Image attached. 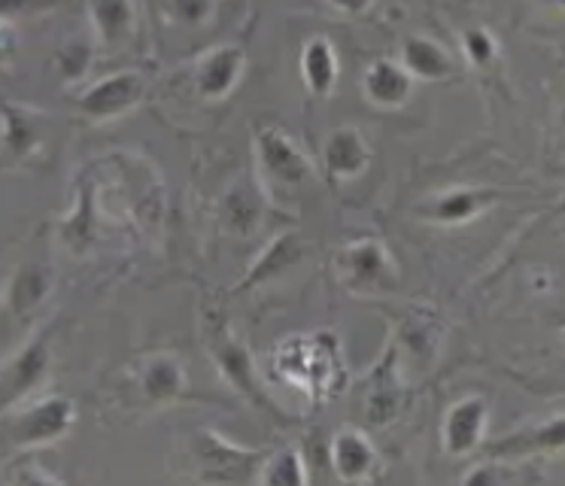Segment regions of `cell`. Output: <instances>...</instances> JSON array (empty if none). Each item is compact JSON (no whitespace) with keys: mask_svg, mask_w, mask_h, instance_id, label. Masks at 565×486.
Masks as SVG:
<instances>
[{"mask_svg":"<svg viewBox=\"0 0 565 486\" xmlns=\"http://www.w3.org/2000/svg\"><path fill=\"white\" fill-rule=\"evenodd\" d=\"M329 465L338 480L362 484V480L374 477L377 465H381V453L369 432H362L356 425H344L329 441Z\"/></svg>","mask_w":565,"mask_h":486,"instance_id":"ba28073f","label":"cell"},{"mask_svg":"<svg viewBox=\"0 0 565 486\" xmlns=\"http://www.w3.org/2000/svg\"><path fill=\"white\" fill-rule=\"evenodd\" d=\"M220 0H161L164 19L180 28H207L216 19Z\"/></svg>","mask_w":565,"mask_h":486,"instance_id":"484cf974","label":"cell"},{"mask_svg":"<svg viewBox=\"0 0 565 486\" xmlns=\"http://www.w3.org/2000/svg\"><path fill=\"white\" fill-rule=\"evenodd\" d=\"M268 453L246 450L234 444L216 429H195L189 441V459L195 465V474L210 484H234V480H256L258 468Z\"/></svg>","mask_w":565,"mask_h":486,"instance_id":"7a4b0ae2","label":"cell"},{"mask_svg":"<svg viewBox=\"0 0 565 486\" xmlns=\"http://www.w3.org/2000/svg\"><path fill=\"white\" fill-rule=\"evenodd\" d=\"M52 289V267L31 262V265L15 267L13 279L7 286V304L15 316H25L31 310H38L43 298Z\"/></svg>","mask_w":565,"mask_h":486,"instance_id":"603a6c76","label":"cell"},{"mask_svg":"<svg viewBox=\"0 0 565 486\" xmlns=\"http://www.w3.org/2000/svg\"><path fill=\"white\" fill-rule=\"evenodd\" d=\"M308 480V459H305V453L298 447H282L268 453L256 477V484L265 486H305Z\"/></svg>","mask_w":565,"mask_h":486,"instance_id":"cb8c5ba5","label":"cell"},{"mask_svg":"<svg viewBox=\"0 0 565 486\" xmlns=\"http://www.w3.org/2000/svg\"><path fill=\"white\" fill-rule=\"evenodd\" d=\"M495 201L490 189H475V186H454L447 192H438L426 204V216L438 225H466L478 219L487 207Z\"/></svg>","mask_w":565,"mask_h":486,"instance_id":"ffe728a7","label":"cell"},{"mask_svg":"<svg viewBox=\"0 0 565 486\" xmlns=\"http://www.w3.org/2000/svg\"><path fill=\"white\" fill-rule=\"evenodd\" d=\"M76 423V408L67 395H43L31 401L25 411H19L10 423V444L13 447L31 450L46 447L62 441Z\"/></svg>","mask_w":565,"mask_h":486,"instance_id":"277c9868","label":"cell"},{"mask_svg":"<svg viewBox=\"0 0 565 486\" xmlns=\"http://www.w3.org/2000/svg\"><path fill=\"white\" fill-rule=\"evenodd\" d=\"M15 52H19V34L10 22L0 19V71L10 73L15 64Z\"/></svg>","mask_w":565,"mask_h":486,"instance_id":"f1b7e54d","label":"cell"},{"mask_svg":"<svg viewBox=\"0 0 565 486\" xmlns=\"http://www.w3.org/2000/svg\"><path fill=\"white\" fill-rule=\"evenodd\" d=\"M362 95L371 107L402 109L414 95V76L398 59H374L362 73Z\"/></svg>","mask_w":565,"mask_h":486,"instance_id":"4fadbf2b","label":"cell"},{"mask_svg":"<svg viewBox=\"0 0 565 486\" xmlns=\"http://www.w3.org/2000/svg\"><path fill=\"white\" fill-rule=\"evenodd\" d=\"M88 24L104 49H122L137 31L135 0H88Z\"/></svg>","mask_w":565,"mask_h":486,"instance_id":"9a60e30c","label":"cell"},{"mask_svg":"<svg viewBox=\"0 0 565 486\" xmlns=\"http://www.w3.org/2000/svg\"><path fill=\"white\" fill-rule=\"evenodd\" d=\"M334 274L350 292H386L402 283V274L395 267V258L386 250V243L377 237H362L341 246L334 253Z\"/></svg>","mask_w":565,"mask_h":486,"instance_id":"3957f363","label":"cell"},{"mask_svg":"<svg viewBox=\"0 0 565 486\" xmlns=\"http://www.w3.org/2000/svg\"><path fill=\"white\" fill-rule=\"evenodd\" d=\"M487 425H490V408L480 395H466V399L454 401L444 416L441 437L444 450L450 456H471L475 450L483 447L487 437Z\"/></svg>","mask_w":565,"mask_h":486,"instance_id":"9c48e42d","label":"cell"},{"mask_svg":"<svg viewBox=\"0 0 565 486\" xmlns=\"http://www.w3.org/2000/svg\"><path fill=\"white\" fill-rule=\"evenodd\" d=\"M329 3L338 12H344V15H365L377 0H329Z\"/></svg>","mask_w":565,"mask_h":486,"instance_id":"f546056e","label":"cell"},{"mask_svg":"<svg viewBox=\"0 0 565 486\" xmlns=\"http://www.w3.org/2000/svg\"><path fill=\"white\" fill-rule=\"evenodd\" d=\"M246 73V52L244 46L234 43H220L210 46L201 59L195 61L192 71V85H195L198 97L204 101H225L241 85Z\"/></svg>","mask_w":565,"mask_h":486,"instance_id":"52a82bcc","label":"cell"},{"mask_svg":"<svg viewBox=\"0 0 565 486\" xmlns=\"http://www.w3.org/2000/svg\"><path fill=\"white\" fill-rule=\"evenodd\" d=\"M55 64H58V71H62V76H67V80H83L88 73V64H92V43L83 40V36L67 40V43L58 49Z\"/></svg>","mask_w":565,"mask_h":486,"instance_id":"4316f807","label":"cell"},{"mask_svg":"<svg viewBox=\"0 0 565 486\" xmlns=\"http://www.w3.org/2000/svg\"><path fill=\"white\" fill-rule=\"evenodd\" d=\"M43 113L22 107V104H0V125H3V140L0 146L13 156V161L38 156L43 146Z\"/></svg>","mask_w":565,"mask_h":486,"instance_id":"d6986e66","label":"cell"},{"mask_svg":"<svg viewBox=\"0 0 565 486\" xmlns=\"http://www.w3.org/2000/svg\"><path fill=\"white\" fill-rule=\"evenodd\" d=\"M256 165L277 186H301L313 177L305 149L280 125H262L256 131Z\"/></svg>","mask_w":565,"mask_h":486,"instance_id":"8992f818","label":"cell"},{"mask_svg":"<svg viewBox=\"0 0 565 486\" xmlns=\"http://www.w3.org/2000/svg\"><path fill=\"white\" fill-rule=\"evenodd\" d=\"M398 61L405 64V71L414 76V83H447L456 71L454 55L431 36H407L402 43Z\"/></svg>","mask_w":565,"mask_h":486,"instance_id":"e0dca14e","label":"cell"},{"mask_svg":"<svg viewBox=\"0 0 565 486\" xmlns=\"http://www.w3.org/2000/svg\"><path fill=\"white\" fill-rule=\"evenodd\" d=\"M274 371L289 387L308 392L310 399H332L347 380L341 338L334 331H313L277 344Z\"/></svg>","mask_w":565,"mask_h":486,"instance_id":"6da1fadb","label":"cell"},{"mask_svg":"<svg viewBox=\"0 0 565 486\" xmlns=\"http://www.w3.org/2000/svg\"><path fill=\"white\" fill-rule=\"evenodd\" d=\"M553 3H559V7H565V0H553Z\"/></svg>","mask_w":565,"mask_h":486,"instance_id":"4dcf8cb0","label":"cell"},{"mask_svg":"<svg viewBox=\"0 0 565 486\" xmlns=\"http://www.w3.org/2000/svg\"><path fill=\"white\" fill-rule=\"evenodd\" d=\"M135 383L149 404H171L189 395V371L183 359L171 350L152 352L137 364Z\"/></svg>","mask_w":565,"mask_h":486,"instance_id":"30bf717a","label":"cell"},{"mask_svg":"<svg viewBox=\"0 0 565 486\" xmlns=\"http://www.w3.org/2000/svg\"><path fill=\"white\" fill-rule=\"evenodd\" d=\"M462 52L475 67H490L495 55H499V43L487 28H468L462 34Z\"/></svg>","mask_w":565,"mask_h":486,"instance_id":"83f0119b","label":"cell"},{"mask_svg":"<svg viewBox=\"0 0 565 486\" xmlns=\"http://www.w3.org/2000/svg\"><path fill=\"white\" fill-rule=\"evenodd\" d=\"M322 168L338 182H350L371 168V144L356 125L334 128L322 144Z\"/></svg>","mask_w":565,"mask_h":486,"instance_id":"8fae6325","label":"cell"},{"mask_svg":"<svg viewBox=\"0 0 565 486\" xmlns=\"http://www.w3.org/2000/svg\"><path fill=\"white\" fill-rule=\"evenodd\" d=\"M46 371H50V340H31L25 350L10 362V368L3 371L0 389H3L7 399H22L25 392H31L46 377Z\"/></svg>","mask_w":565,"mask_h":486,"instance_id":"7402d4cb","label":"cell"},{"mask_svg":"<svg viewBox=\"0 0 565 486\" xmlns=\"http://www.w3.org/2000/svg\"><path fill=\"white\" fill-rule=\"evenodd\" d=\"M262 219V207H258L256 192L249 186H234L232 192L222 198V225L232 234H253Z\"/></svg>","mask_w":565,"mask_h":486,"instance_id":"d4e9b609","label":"cell"},{"mask_svg":"<svg viewBox=\"0 0 565 486\" xmlns=\"http://www.w3.org/2000/svg\"><path fill=\"white\" fill-rule=\"evenodd\" d=\"M147 95V80L135 71H119L88 83L76 95V107L92 122H116L128 116Z\"/></svg>","mask_w":565,"mask_h":486,"instance_id":"5b68a950","label":"cell"},{"mask_svg":"<svg viewBox=\"0 0 565 486\" xmlns=\"http://www.w3.org/2000/svg\"><path fill=\"white\" fill-rule=\"evenodd\" d=\"M402 383L395 380V347L386 350L383 362L371 377L369 395H365V416L371 425H390L402 411Z\"/></svg>","mask_w":565,"mask_h":486,"instance_id":"44dd1931","label":"cell"},{"mask_svg":"<svg viewBox=\"0 0 565 486\" xmlns=\"http://www.w3.org/2000/svg\"><path fill=\"white\" fill-rule=\"evenodd\" d=\"M308 255V246L305 241L298 237L296 231H286V234H277L274 241L258 253V258L249 265L246 271V277L241 279V286L237 289H253L258 283H265V279H274V277H282L286 271H292V267L301 262Z\"/></svg>","mask_w":565,"mask_h":486,"instance_id":"ac0fdd59","label":"cell"},{"mask_svg":"<svg viewBox=\"0 0 565 486\" xmlns=\"http://www.w3.org/2000/svg\"><path fill=\"white\" fill-rule=\"evenodd\" d=\"M207 350L213 356V362L220 368V374L232 383L234 389H241L246 399H253L256 404H265L262 387L256 383V364L253 356L246 350L241 340L234 338L228 328H216L207 340Z\"/></svg>","mask_w":565,"mask_h":486,"instance_id":"7c38bea8","label":"cell"},{"mask_svg":"<svg viewBox=\"0 0 565 486\" xmlns=\"http://www.w3.org/2000/svg\"><path fill=\"white\" fill-rule=\"evenodd\" d=\"M565 450V416H553L547 423L529 425L523 432L502 437L487 447L492 459H523V456H535V453H559Z\"/></svg>","mask_w":565,"mask_h":486,"instance_id":"2e32d148","label":"cell"},{"mask_svg":"<svg viewBox=\"0 0 565 486\" xmlns=\"http://www.w3.org/2000/svg\"><path fill=\"white\" fill-rule=\"evenodd\" d=\"M298 73L301 83L310 92V97H332L341 80V59H338V46L326 34H313L305 40L301 46V59H298Z\"/></svg>","mask_w":565,"mask_h":486,"instance_id":"5bb4252c","label":"cell"}]
</instances>
